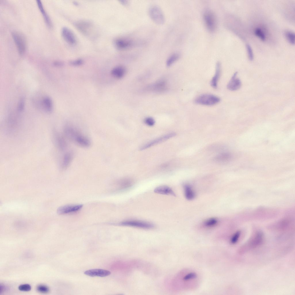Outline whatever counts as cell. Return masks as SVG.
Instances as JSON below:
<instances>
[{"label": "cell", "mask_w": 295, "mask_h": 295, "mask_svg": "<svg viewBox=\"0 0 295 295\" xmlns=\"http://www.w3.org/2000/svg\"><path fill=\"white\" fill-rule=\"evenodd\" d=\"M144 122L145 124L150 126H153L155 123L154 119L151 117H148L145 118Z\"/></svg>", "instance_id": "32"}, {"label": "cell", "mask_w": 295, "mask_h": 295, "mask_svg": "<svg viewBox=\"0 0 295 295\" xmlns=\"http://www.w3.org/2000/svg\"><path fill=\"white\" fill-rule=\"evenodd\" d=\"M121 3L124 5H127L128 4V2L127 1H121Z\"/></svg>", "instance_id": "38"}, {"label": "cell", "mask_w": 295, "mask_h": 295, "mask_svg": "<svg viewBox=\"0 0 295 295\" xmlns=\"http://www.w3.org/2000/svg\"><path fill=\"white\" fill-rule=\"evenodd\" d=\"M196 274L194 272H191L185 275L183 277V280L187 281L196 278L197 277Z\"/></svg>", "instance_id": "28"}, {"label": "cell", "mask_w": 295, "mask_h": 295, "mask_svg": "<svg viewBox=\"0 0 295 295\" xmlns=\"http://www.w3.org/2000/svg\"><path fill=\"white\" fill-rule=\"evenodd\" d=\"M126 73L125 68L121 66H117L114 67L111 72V75L117 79L122 78L124 76Z\"/></svg>", "instance_id": "18"}, {"label": "cell", "mask_w": 295, "mask_h": 295, "mask_svg": "<svg viewBox=\"0 0 295 295\" xmlns=\"http://www.w3.org/2000/svg\"><path fill=\"white\" fill-rule=\"evenodd\" d=\"M167 88L166 83L164 80H158L150 86V89L152 91L160 92L165 91Z\"/></svg>", "instance_id": "16"}, {"label": "cell", "mask_w": 295, "mask_h": 295, "mask_svg": "<svg viewBox=\"0 0 295 295\" xmlns=\"http://www.w3.org/2000/svg\"><path fill=\"white\" fill-rule=\"evenodd\" d=\"M180 54L178 53H175L170 55L166 61V65L170 67L180 57Z\"/></svg>", "instance_id": "22"}, {"label": "cell", "mask_w": 295, "mask_h": 295, "mask_svg": "<svg viewBox=\"0 0 295 295\" xmlns=\"http://www.w3.org/2000/svg\"><path fill=\"white\" fill-rule=\"evenodd\" d=\"M185 194L186 198L188 200L193 199L195 197V194L191 187L187 185L184 186Z\"/></svg>", "instance_id": "21"}, {"label": "cell", "mask_w": 295, "mask_h": 295, "mask_svg": "<svg viewBox=\"0 0 295 295\" xmlns=\"http://www.w3.org/2000/svg\"><path fill=\"white\" fill-rule=\"evenodd\" d=\"M232 158V156L228 152H222L215 156L213 158L215 162L219 163L224 164L229 161Z\"/></svg>", "instance_id": "14"}, {"label": "cell", "mask_w": 295, "mask_h": 295, "mask_svg": "<svg viewBox=\"0 0 295 295\" xmlns=\"http://www.w3.org/2000/svg\"><path fill=\"white\" fill-rule=\"evenodd\" d=\"M54 65L56 66L60 67L63 65V63L60 61H56L54 62L53 63Z\"/></svg>", "instance_id": "36"}, {"label": "cell", "mask_w": 295, "mask_h": 295, "mask_svg": "<svg viewBox=\"0 0 295 295\" xmlns=\"http://www.w3.org/2000/svg\"><path fill=\"white\" fill-rule=\"evenodd\" d=\"M37 289L38 292L43 293H47L50 291L49 288L47 286L44 285H38Z\"/></svg>", "instance_id": "26"}, {"label": "cell", "mask_w": 295, "mask_h": 295, "mask_svg": "<svg viewBox=\"0 0 295 295\" xmlns=\"http://www.w3.org/2000/svg\"><path fill=\"white\" fill-rule=\"evenodd\" d=\"M220 99L218 97L211 94H204L198 96L195 98L194 102L197 104L212 106L220 102Z\"/></svg>", "instance_id": "3"}, {"label": "cell", "mask_w": 295, "mask_h": 295, "mask_svg": "<svg viewBox=\"0 0 295 295\" xmlns=\"http://www.w3.org/2000/svg\"><path fill=\"white\" fill-rule=\"evenodd\" d=\"M24 100L23 99H20L19 102L18 109L19 111H21L24 109Z\"/></svg>", "instance_id": "34"}, {"label": "cell", "mask_w": 295, "mask_h": 295, "mask_svg": "<svg viewBox=\"0 0 295 295\" xmlns=\"http://www.w3.org/2000/svg\"><path fill=\"white\" fill-rule=\"evenodd\" d=\"M73 157V154L71 152H68L64 154L61 165L62 169H65L68 167L72 160Z\"/></svg>", "instance_id": "20"}, {"label": "cell", "mask_w": 295, "mask_h": 295, "mask_svg": "<svg viewBox=\"0 0 295 295\" xmlns=\"http://www.w3.org/2000/svg\"><path fill=\"white\" fill-rule=\"evenodd\" d=\"M237 73V72H236L234 74L227 85V88L229 90L235 91L241 86V81L236 77Z\"/></svg>", "instance_id": "11"}, {"label": "cell", "mask_w": 295, "mask_h": 295, "mask_svg": "<svg viewBox=\"0 0 295 295\" xmlns=\"http://www.w3.org/2000/svg\"><path fill=\"white\" fill-rule=\"evenodd\" d=\"M54 138L55 144L59 150H64L67 147V143L64 138L56 132H54Z\"/></svg>", "instance_id": "12"}, {"label": "cell", "mask_w": 295, "mask_h": 295, "mask_svg": "<svg viewBox=\"0 0 295 295\" xmlns=\"http://www.w3.org/2000/svg\"><path fill=\"white\" fill-rule=\"evenodd\" d=\"M115 44L118 49L123 50L130 48L132 46L133 43L132 41L128 39H119L116 40Z\"/></svg>", "instance_id": "15"}, {"label": "cell", "mask_w": 295, "mask_h": 295, "mask_svg": "<svg viewBox=\"0 0 295 295\" xmlns=\"http://www.w3.org/2000/svg\"><path fill=\"white\" fill-rule=\"evenodd\" d=\"M43 103L47 111L50 112L52 110V105L51 100L48 97H46L43 100Z\"/></svg>", "instance_id": "23"}, {"label": "cell", "mask_w": 295, "mask_h": 295, "mask_svg": "<svg viewBox=\"0 0 295 295\" xmlns=\"http://www.w3.org/2000/svg\"><path fill=\"white\" fill-rule=\"evenodd\" d=\"M119 224L121 226H130L143 229H150L153 228L152 224L143 221L137 220H126L121 222Z\"/></svg>", "instance_id": "6"}, {"label": "cell", "mask_w": 295, "mask_h": 295, "mask_svg": "<svg viewBox=\"0 0 295 295\" xmlns=\"http://www.w3.org/2000/svg\"><path fill=\"white\" fill-rule=\"evenodd\" d=\"M221 64L220 62L218 61L216 64L215 74L210 82L211 86L214 88L216 89L217 88L218 83L221 75Z\"/></svg>", "instance_id": "13"}, {"label": "cell", "mask_w": 295, "mask_h": 295, "mask_svg": "<svg viewBox=\"0 0 295 295\" xmlns=\"http://www.w3.org/2000/svg\"><path fill=\"white\" fill-rule=\"evenodd\" d=\"M204 20L206 27L211 32H214L217 27V20L215 14L212 11H205L203 16Z\"/></svg>", "instance_id": "4"}, {"label": "cell", "mask_w": 295, "mask_h": 295, "mask_svg": "<svg viewBox=\"0 0 295 295\" xmlns=\"http://www.w3.org/2000/svg\"><path fill=\"white\" fill-rule=\"evenodd\" d=\"M5 290V287L4 285L1 284L0 285V293H2Z\"/></svg>", "instance_id": "37"}, {"label": "cell", "mask_w": 295, "mask_h": 295, "mask_svg": "<svg viewBox=\"0 0 295 295\" xmlns=\"http://www.w3.org/2000/svg\"><path fill=\"white\" fill-rule=\"evenodd\" d=\"M154 192L156 193L163 195H171L175 196L172 190L167 186H161L156 188Z\"/></svg>", "instance_id": "19"}, {"label": "cell", "mask_w": 295, "mask_h": 295, "mask_svg": "<svg viewBox=\"0 0 295 295\" xmlns=\"http://www.w3.org/2000/svg\"><path fill=\"white\" fill-rule=\"evenodd\" d=\"M285 35L288 41L292 44L295 43V34L292 31H288L285 32Z\"/></svg>", "instance_id": "24"}, {"label": "cell", "mask_w": 295, "mask_h": 295, "mask_svg": "<svg viewBox=\"0 0 295 295\" xmlns=\"http://www.w3.org/2000/svg\"><path fill=\"white\" fill-rule=\"evenodd\" d=\"M246 49L247 50L248 57L250 61H252L254 59V54L252 49L251 46L248 44L246 45Z\"/></svg>", "instance_id": "27"}, {"label": "cell", "mask_w": 295, "mask_h": 295, "mask_svg": "<svg viewBox=\"0 0 295 295\" xmlns=\"http://www.w3.org/2000/svg\"><path fill=\"white\" fill-rule=\"evenodd\" d=\"M12 36L20 54L22 55L25 52L27 47L26 38L20 32L15 31L12 32Z\"/></svg>", "instance_id": "2"}, {"label": "cell", "mask_w": 295, "mask_h": 295, "mask_svg": "<svg viewBox=\"0 0 295 295\" xmlns=\"http://www.w3.org/2000/svg\"><path fill=\"white\" fill-rule=\"evenodd\" d=\"M64 133L67 139L80 147L87 148L90 145L89 139L71 126H66L64 128Z\"/></svg>", "instance_id": "1"}, {"label": "cell", "mask_w": 295, "mask_h": 295, "mask_svg": "<svg viewBox=\"0 0 295 295\" xmlns=\"http://www.w3.org/2000/svg\"><path fill=\"white\" fill-rule=\"evenodd\" d=\"M240 235V232L237 231L232 236L231 240L230 242L232 244L236 243L238 240Z\"/></svg>", "instance_id": "33"}, {"label": "cell", "mask_w": 295, "mask_h": 295, "mask_svg": "<svg viewBox=\"0 0 295 295\" xmlns=\"http://www.w3.org/2000/svg\"><path fill=\"white\" fill-rule=\"evenodd\" d=\"M217 223V220L215 218H211L207 220L205 225L207 226H211L215 225Z\"/></svg>", "instance_id": "30"}, {"label": "cell", "mask_w": 295, "mask_h": 295, "mask_svg": "<svg viewBox=\"0 0 295 295\" xmlns=\"http://www.w3.org/2000/svg\"><path fill=\"white\" fill-rule=\"evenodd\" d=\"M38 7L43 15L45 21L47 26L49 27H52V23L49 16L48 15L42 3L40 0L36 1Z\"/></svg>", "instance_id": "17"}, {"label": "cell", "mask_w": 295, "mask_h": 295, "mask_svg": "<svg viewBox=\"0 0 295 295\" xmlns=\"http://www.w3.org/2000/svg\"><path fill=\"white\" fill-rule=\"evenodd\" d=\"M61 34L63 39L69 44L73 45L76 43V39L72 32L67 27H63L61 30Z\"/></svg>", "instance_id": "9"}, {"label": "cell", "mask_w": 295, "mask_h": 295, "mask_svg": "<svg viewBox=\"0 0 295 295\" xmlns=\"http://www.w3.org/2000/svg\"><path fill=\"white\" fill-rule=\"evenodd\" d=\"M83 63L82 60L81 59H78L71 62L70 64L74 66H79L82 64Z\"/></svg>", "instance_id": "35"}, {"label": "cell", "mask_w": 295, "mask_h": 295, "mask_svg": "<svg viewBox=\"0 0 295 295\" xmlns=\"http://www.w3.org/2000/svg\"><path fill=\"white\" fill-rule=\"evenodd\" d=\"M82 204L68 205L63 206L58 208L57 213L59 214H65L77 212L82 207Z\"/></svg>", "instance_id": "8"}, {"label": "cell", "mask_w": 295, "mask_h": 295, "mask_svg": "<svg viewBox=\"0 0 295 295\" xmlns=\"http://www.w3.org/2000/svg\"><path fill=\"white\" fill-rule=\"evenodd\" d=\"M111 272L101 269H94L86 271L84 274L90 277H105L110 275Z\"/></svg>", "instance_id": "10"}, {"label": "cell", "mask_w": 295, "mask_h": 295, "mask_svg": "<svg viewBox=\"0 0 295 295\" xmlns=\"http://www.w3.org/2000/svg\"><path fill=\"white\" fill-rule=\"evenodd\" d=\"M176 135V134L175 133H171L164 135L144 145L140 148L139 150H141L146 149L156 144L165 141L175 136Z\"/></svg>", "instance_id": "7"}, {"label": "cell", "mask_w": 295, "mask_h": 295, "mask_svg": "<svg viewBox=\"0 0 295 295\" xmlns=\"http://www.w3.org/2000/svg\"><path fill=\"white\" fill-rule=\"evenodd\" d=\"M150 17L154 22L158 24H163L165 21V18L161 9L156 5H152L149 9Z\"/></svg>", "instance_id": "5"}, {"label": "cell", "mask_w": 295, "mask_h": 295, "mask_svg": "<svg viewBox=\"0 0 295 295\" xmlns=\"http://www.w3.org/2000/svg\"><path fill=\"white\" fill-rule=\"evenodd\" d=\"M19 290L22 291L27 292L30 291L31 289V287L28 284H23L21 285L18 287Z\"/></svg>", "instance_id": "31"}, {"label": "cell", "mask_w": 295, "mask_h": 295, "mask_svg": "<svg viewBox=\"0 0 295 295\" xmlns=\"http://www.w3.org/2000/svg\"><path fill=\"white\" fill-rule=\"evenodd\" d=\"M255 35L262 40L264 41L266 38L265 35L262 30L259 28H256L254 30Z\"/></svg>", "instance_id": "25"}, {"label": "cell", "mask_w": 295, "mask_h": 295, "mask_svg": "<svg viewBox=\"0 0 295 295\" xmlns=\"http://www.w3.org/2000/svg\"><path fill=\"white\" fill-rule=\"evenodd\" d=\"M130 181L127 179H123L120 181L119 183V186L121 188H124L128 187L130 184Z\"/></svg>", "instance_id": "29"}]
</instances>
